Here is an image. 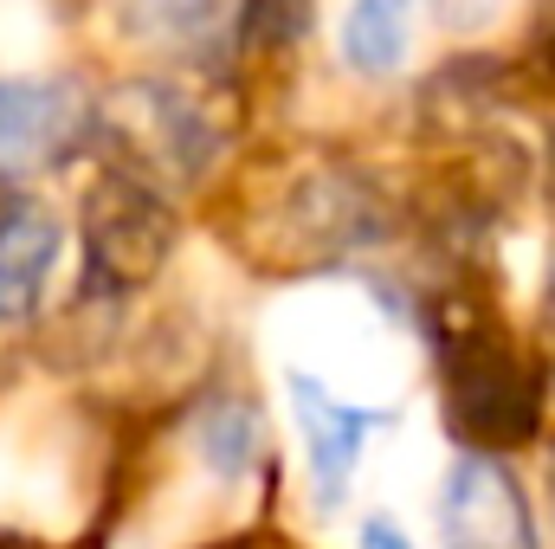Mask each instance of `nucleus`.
Here are the masks:
<instances>
[{
  "label": "nucleus",
  "mask_w": 555,
  "mask_h": 549,
  "mask_svg": "<svg viewBox=\"0 0 555 549\" xmlns=\"http://www.w3.org/2000/svg\"><path fill=\"white\" fill-rule=\"evenodd\" d=\"M278 375H304L343 401L382 408L408 382V336L362 284H304L266 317Z\"/></svg>",
  "instance_id": "obj_1"
},
{
  "label": "nucleus",
  "mask_w": 555,
  "mask_h": 549,
  "mask_svg": "<svg viewBox=\"0 0 555 549\" xmlns=\"http://www.w3.org/2000/svg\"><path fill=\"white\" fill-rule=\"evenodd\" d=\"M284 408H291L297 446H304L310 491L323 505H336L356 485V472H362V459H369V446L382 433V408L343 401V395H330V388H317L304 375H284Z\"/></svg>",
  "instance_id": "obj_2"
},
{
  "label": "nucleus",
  "mask_w": 555,
  "mask_h": 549,
  "mask_svg": "<svg viewBox=\"0 0 555 549\" xmlns=\"http://www.w3.org/2000/svg\"><path fill=\"white\" fill-rule=\"evenodd\" d=\"M65 266V227L46 201H0V323L39 310Z\"/></svg>",
  "instance_id": "obj_3"
},
{
  "label": "nucleus",
  "mask_w": 555,
  "mask_h": 549,
  "mask_svg": "<svg viewBox=\"0 0 555 549\" xmlns=\"http://www.w3.org/2000/svg\"><path fill=\"white\" fill-rule=\"evenodd\" d=\"M439 524H446V544L452 549H524V505L511 491V478L485 459H465L446 472L439 485Z\"/></svg>",
  "instance_id": "obj_4"
},
{
  "label": "nucleus",
  "mask_w": 555,
  "mask_h": 549,
  "mask_svg": "<svg viewBox=\"0 0 555 549\" xmlns=\"http://www.w3.org/2000/svg\"><path fill=\"white\" fill-rule=\"evenodd\" d=\"M426 33V0H343L336 7V59L356 78L408 72Z\"/></svg>",
  "instance_id": "obj_5"
},
{
  "label": "nucleus",
  "mask_w": 555,
  "mask_h": 549,
  "mask_svg": "<svg viewBox=\"0 0 555 549\" xmlns=\"http://www.w3.org/2000/svg\"><path fill=\"white\" fill-rule=\"evenodd\" d=\"M72 505H78V498H72L65 459L0 420V524H7V518H26V524L72 518Z\"/></svg>",
  "instance_id": "obj_6"
},
{
  "label": "nucleus",
  "mask_w": 555,
  "mask_h": 549,
  "mask_svg": "<svg viewBox=\"0 0 555 549\" xmlns=\"http://www.w3.org/2000/svg\"><path fill=\"white\" fill-rule=\"evenodd\" d=\"M72 130V91L39 78H0V162L46 155Z\"/></svg>",
  "instance_id": "obj_7"
},
{
  "label": "nucleus",
  "mask_w": 555,
  "mask_h": 549,
  "mask_svg": "<svg viewBox=\"0 0 555 549\" xmlns=\"http://www.w3.org/2000/svg\"><path fill=\"white\" fill-rule=\"evenodd\" d=\"M194 459H201V472L220 478V485L253 478V465H259V413H246L240 401L207 408L194 420Z\"/></svg>",
  "instance_id": "obj_8"
},
{
  "label": "nucleus",
  "mask_w": 555,
  "mask_h": 549,
  "mask_svg": "<svg viewBox=\"0 0 555 549\" xmlns=\"http://www.w3.org/2000/svg\"><path fill=\"white\" fill-rule=\"evenodd\" d=\"M52 59V13L46 0H0V72L33 78Z\"/></svg>",
  "instance_id": "obj_9"
},
{
  "label": "nucleus",
  "mask_w": 555,
  "mask_h": 549,
  "mask_svg": "<svg viewBox=\"0 0 555 549\" xmlns=\"http://www.w3.org/2000/svg\"><path fill=\"white\" fill-rule=\"evenodd\" d=\"M504 13H511V0H426V20H439V26H446V33H459V39L491 33Z\"/></svg>",
  "instance_id": "obj_10"
},
{
  "label": "nucleus",
  "mask_w": 555,
  "mask_h": 549,
  "mask_svg": "<svg viewBox=\"0 0 555 549\" xmlns=\"http://www.w3.org/2000/svg\"><path fill=\"white\" fill-rule=\"evenodd\" d=\"M356 549H420V544L408 537V531H401V524H395V518H382V511H375V518H362V531H356Z\"/></svg>",
  "instance_id": "obj_11"
}]
</instances>
